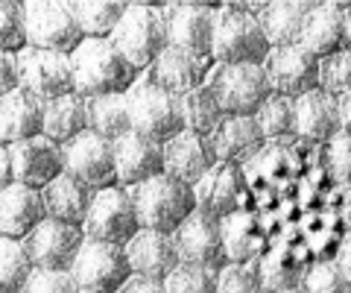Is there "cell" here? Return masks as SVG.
<instances>
[{"label":"cell","mask_w":351,"mask_h":293,"mask_svg":"<svg viewBox=\"0 0 351 293\" xmlns=\"http://www.w3.org/2000/svg\"><path fill=\"white\" fill-rule=\"evenodd\" d=\"M126 103H129L132 132L156 141V144H167L179 132H184L182 97L152 85L144 73L126 91Z\"/></svg>","instance_id":"4"},{"label":"cell","mask_w":351,"mask_h":293,"mask_svg":"<svg viewBox=\"0 0 351 293\" xmlns=\"http://www.w3.org/2000/svg\"><path fill=\"white\" fill-rule=\"evenodd\" d=\"M258 124L263 129L267 141H278V138H293V100L278 94H269L267 103L261 106V112L255 115Z\"/></svg>","instance_id":"37"},{"label":"cell","mask_w":351,"mask_h":293,"mask_svg":"<svg viewBox=\"0 0 351 293\" xmlns=\"http://www.w3.org/2000/svg\"><path fill=\"white\" fill-rule=\"evenodd\" d=\"M284 293H302V290H284Z\"/></svg>","instance_id":"51"},{"label":"cell","mask_w":351,"mask_h":293,"mask_svg":"<svg viewBox=\"0 0 351 293\" xmlns=\"http://www.w3.org/2000/svg\"><path fill=\"white\" fill-rule=\"evenodd\" d=\"M164 27H167V47L182 50L188 56L214 65L211 41H214V6H164Z\"/></svg>","instance_id":"15"},{"label":"cell","mask_w":351,"mask_h":293,"mask_svg":"<svg viewBox=\"0 0 351 293\" xmlns=\"http://www.w3.org/2000/svg\"><path fill=\"white\" fill-rule=\"evenodd\" d=\"M339 126H343V135L351 138V91L339 100Z\"/></svg>","instance_id":"48"},{"label":"cell","mask_w":351,"mask_h":293,"mask_svg":"<svg viewBox=\"0 0 351 293\" xmlns=\"http://www.w3.org/2000/svg\"><path fill=\"white\" fill-rule=\"evenodd\" d=\"M343 12H346V30H348V41H351V3H343Z\"/></svg>","instance_id":"50"},{"label":"cell","mask_w":351,"mask_h":293,"mask_svg":"<svg viewBox=\"0 0 351 293\" xmlns=\"http://www.w3.org/2000/svg\"><path fill=\"white\" fill-rule=\"evenodd\" d=\"M71 276L80 290L88 293H117L129 281L132 270L126 261L123 246L100 244V241H85L80 255L71 267Z\"/></svg>","instance_id":"12"},{"label":"cell","mask_w":351,"mask_h":293,"mask_svg":"<svg viewBox=\"0 0 351 293\" xmlns=\"http://www.w3.org/2000/svg\"><path fill=\"white\" fill-rule=\"evenodd\" d=\"M211 147L217 161L243 167L263 153L267 135H263L258 117H223V124L211 135Z\"/></svg>","instance_id":"23"},{"label":"cell","mask_w":351,"mask_h":293,"mask_svg":"<svg viewBox=\"0 0 351 293\" xmlns=\"http://www.w3.org/2000/svg\"><path fill=\"white\" fill-rule=\"evenodd\" d=\"M299 290L302 293H351V281L337 267L334 258H316L313 264L304 267Z\"/></svg>","instance_id":"36"},{"label":"cell","mask_w":351,"mask_h":293,"mask_svg":"<svg viewBox=\"0 0 351 293\" xmlns=\"http://www.w3.org/2000/svg\"><path fill=\"white\" fill-rule=\"evenodd\" d=\"M12 185V165H9V150L6 144H0V191Z\"/></svg>","instance_id":"47"},{"label":"cell","mask_w":351,"mask_h":293,"mask_svg":"<svg viewBox=\"0 0 351 293\" xmlns=\"http://www.w3.org/2000/svg\"><path fill=\"white\" fill-rule=\"evenodd\" d=\"M112 47L123 56L138 73H144L164 50H167V27H164L161 9L126 3L123 18L117 21L114 32L108 36Z\"/></svg>","instance_id":"5"},{"label":"cell","mask_w":351,"mask_h":293,"mask_svg":"<svg viewBox=\"0 0 351 293\" xmlns=\"http://www.w3.org/2000/svg\"><path fill=\"white\" fill-rule=\"evenodd\" d=\"M64 6L82 38H108L126 12V3H103V0H71Z\"/></svg>","instance_id":"31"},{"label":"cell","mask_w":351,"mask_h":293,"mask_svg":"<svg viewBox=\"0 0 351 293\" xmlns=\"http://www.w3.org/2000/svg\"><path fill=\"white\" fill-rule=\"evenodd\" d=\"M44 217L47 214H44L41 191L18 185V182L0 191V237L24 241Z\"/></svg>","instance_id":"26"},{"label":"cell","mask_w":351,"mask_h":293,"mask_svg":"<svg viewBox=\"0 0 351 293\" xmlns=\"http://www.w3.org/2000/svg\"><path fill=\"white\" fill-rule=\"evenodd\" d=\"M214 65H258L269 56L263 30L249 6H214Z\"/></svg>","instance_id":"3"},{"label":"cell","mask_w":351,"mask_h":293,"mask_svg":"<svg viewBox=\"0 0 351 293\" xmlns=\"http://www.w3.org/2000/svg\"><path fill=\"white\" fill-rule=\"evenodd\" d=\"M263 73H267L269 91L287 97V100L319 89V59L302 45L269 50L267 62H263Z\"/></svg>","instance_id":"14"},{"label":"cell","mask_w":351,"mask_h":293,"mask_svg":"<svg viewBox=\"0 0 351 293\" xmlns=\"http://www.w3.org/2000/svg\"><path fill=\"white\" fill-rule=\"evenodd\" d=\"M161 150H164V173L191 188H196V182L217 165L211 138L193 135L188 129L179 132L173 141H167V144H161Z\"/></svg>","instance_id":"20"},{"label":"cell","mask_w":351,"mask_h":293,"mask_svg":"<svg viewBox=\"0 0 351 293\" xmlns=\"http://www.w3.org/2000/svg\"><path fill=\"white\" fill-rule=\"evenodd\" d=\"M126 261L132 276H144V279H156L164 281L176 267H179V253H176L173 235H158V232H147L141 229L132 241L123 246Z\"/></svg>","instance_id":"25"},{"label":"cell","mask_w":351,"mask_h":293,"mask_svg":"<svg viewBox=\"0 0 351 293\" xmlns=\"http://www.w3.org/2000/svg\"><path fill=\"white\" fill-rule=\"evenodd\" d=\"M6 150H9V165H12V182H18V185L41 191L44 185H50L53 179L64 173L62 144L44 135L18 141V144H9Z\"/></svg>","instance_id":"17"},{"label":"cell","mask_w":351,"mask_h":293,"mask_svg":"<svg viewBox=\"0 0 351 293\" xmlns=\"http://www.w3.org/2000/svg\"><path fill=\"white\" fill-rule=\"evenodd\" d=\"M211 71H214L211 62H202V59L188 56V53H182V50L167 47L144 71V77L164 91L184 97V94H191L196 89H202V85L208 82V77H211Z\"/></svg>","instance_id":"21"},{"label":"cell","mask_w":351,"mask_h":293,"mask_svg":"<svg viewBox=\"0 0 351 293\" xmlns=\"http://www.w3.org/2000/svg\"><path fill=\"white\" fill-rule=\"evenodd\" d=\"M21 293H80L71 273H53V270H32Z\"/></svg>","instance_id":"43"},{"label":"cell","mask_w":351,"mask_h":293,"mask_svg":"<svg viewBox=\"0 0 351 293\" xmlns=\"http://www.w3.org/2000/svg\"><path fill=\"white\" fill-rule=\"evenodd\" d=\"M319 91L334 100H343L351 91V50L319 59Z\"/></svg>","instance_id":"38"},{"label":"cell","mask_w":351,"mask_h":293,"mask_svg":"<svg viewBox=\"0 0 351 293\" xmlns=\"http://www.w3.org/2000/svg\"><path fill=\"white\" fill-rule=\"evenodd\" d=\"M302 47L311 50L316 59L351 50L343 3H313V9L304 18Z\"/></svg>","instance_id":"24"},{"label":"cell","mask_w":351,"mask_h":293,"mask_svg":"<svg viewBox=\"0 0 351 293\" xmlns=\"http://www.w3.org/2000/svg\"><path fill=\"white\" fill-rule=\"evenodd\" d=\"M249 9L258 18L269 50H278V47L302 45L304 18L313 9V0H272V3H261Z\"/></svg>","instance_id":"22"},{"label":"cell","mask_w":351,"mask_h":293,"mask_svg":"<svg viewBox=\"0 0 351 293\" xmlns=\"http://www.w3.org/2000/svg\"><path fill=\"white\" fill-rule=\"evenodd\" d=\"M18 65V89L32 94L38 103H50L56 97L73 94V73H71V56L50 50L24 47L15 53Z\"/></svg>","instance_id":"9"},{"label":"cell","mask_w":351,"mask_h":293,"mask_svg":"<svg viewBox=\"0 0 351 293\" xmlns=\"http://www.w3.org/2000/svg\"><path fill=\"white\" fill-rule=\"evenodd\" d=\"M217 293H267L261 285V276H258V267L249 264V267H226L219 273L217 281Z\"/></svg>","instance_id":"42"},{"label":"cell","mask_w":351,"mask_h":293,"mask_svg":"<svg viewBox=\"0 0 351 293\" xmlns=\"http://www.w3.org/2000/svg\"><path fill=\"white\" fill-rule=\"evenodd\" d=\"M82 132H88V100H82L80 94H64L44 103V138L56 141V144H68Z\"/></svg>","instance_id":"30"},{"label":"cell","mask_w":351,"mask_h":293,"mask_svg":"<svg viewBox=\"0 0 351 293\" xmlns=\"http://www.w3.org/2000/svg\"><path fill=\"white\" fill-rule=\"evenodd\" d=\"M325 165L334 182H339L343 188L351 185V138L348 135L339 132L325 144Z\"/></svg>","instance_id":"41"},{"label":"cell","mask_w":351,"mask_h":293,"mask_svg":"<svg viewBox=\"0 0 351 293\" xmlns=\"http://www.w3.org/2000/svg\"><path fill=\"white\" fill-rule=\"evenodd\" d=\"M334 261L346 273V279L351 281V232H346L343 237H339V246H337V253H334Z\"/></svg>","instance_id":"46"},{"label":"cell","mask_w":351,"mask_h":293,"mask_svg":"<svg viewBox=\"0 0 351 293\" xmlns=\"http://www.w3.org/2000/svg\"><path fill=\"white\" fill-rule=\"evenodd\" d=\"M88 129L106 141H117L120 135L132 132L126 94H108L88 100Z\"/></svg>","instance_id":"32"},{"label":"cell","mask_w":351,"mask_h":293,"mask_svg":"<svg viewBox=\"0 0 351 293\" xmlns=\"http://www.w3.org/2000/svg\"><path fill=\"white\" fill-rule=\"evenodd\" d=\"M114 170L120 188H135L141 182H149L164 173V150L156 141H149L138 132H126L112 141Z\"/></svg>","instance_id":"18"},{"label":"cell","mask_w":351,"mask_h":293,"mask_svg":"<svg viewBox=\"0 0 351 293\" xmlns=\"http://www.w3.org/2000/svg\"><path fill=\"white\" fill-rule=\"evenodd\" d=\"M32 273V264L21 241L0 237V293H21Z\"/></svg>","instance_id":"35"},{"label":"cell","mask_w":351,"mask_h":293,"mask_svg":"<svg viewBox=\"0 0 351 293\" xmlns=\"http://www.w3.org/2000/svg\"><path fill=\"white\" fill-rule=\"evenodd\" d=\"M219 276L211 270L193 267V264H179L173 273L164 279V290L167 293H217Z\"/></svg>","instance_id":"39"},{"label":"cell","mask_w":351,"mask_h":293,"mask_svg":"<svg viewBox=\"0 0 351 293\" xmlns=\"http://www.w3.org/2000/svg\"><path fill=\"white\" fill-rule=\"evenodd\" d=\"M343 226H346V232H351V185L343 194Z\"/></svg>","instance_id":"49"},{"label":"cell","mask_w":351,"mask_h":293,"mask_svg":"<svg viewBox=\"0 0 351 293\" xmlns=\"http://www.w3.org/2000/svg\"><path fill=\"white\" fill-rule=\"evenodd\" d=\"M258 276L261 285L267 293H284V290H299L302 288V276H304V264L295 258L293 253H263L258 261Z\"/></svg>","instance_id":"33"},{"label":"cell","mask_w":351,"mask_h":293,"mask_svg":"<svg viewBox=\"0 0 351 293\" xmlns=\"http://www.w3.org/2000/svg\"><path fill=\"white\" fill-rule=\"evenodd\" d=\"M24 47H27L24 6L15 3V0H0V50L15 56Z\"/></svg>","instance_id":"40"},{"label":"cell","mask_w":351,"mask_h":293,"mask_svg":"<svg viewBox=\"0 0 351 293\" xmlns=\"http://www.w3.org/2000/svg\"><path fill=\"white\" fill-rule=\"evenodd\" d=\"M138 232H141V223H138L135 205H132V197L126 188L114 185V188L94 191L85 223H82L85 241L126 246Z\"/></svg>","instance_id":"7"},{"label":"cell","mask_w":351,"mask_h":293,"mask_svg":"<svg viewBox=\"0 0 351 293\" xmlns=\"http://www.w3.org/2000/svg\"><path fill=\"white\" fill-rule=\"evenodd\" d=\"M44 103H38L24 89H15L0 97V144H18V141L41 135Z\"/></svg>","instance_id":"27"},{"label":"cell","mask_w":351,"mask_h":293,"mask_svg":"<svg viewBox=\"0 0 351 293\" xmlns=\"http://www.w3.org/2000/svg\"><path fill=\"white\" fill-rule=\"evenodd\" d=\"M62 161L64 173L71 179L82 182L91 191L114 188L117 185V170H114V153H112V141L100 138L97 132H82L68 144H62Z\"/></svg>","instance_id":"11"},{"label":"cell","mask_w":351,"mask_h":293,"mask_svg":"<svg viewBox=\"0 0 351 293\" xmlns=\"http://www.w3.org/2000/svg\"><path fill=\"white\" fill-rule=\"evenodd\" d=\"M173 244H176V253H179L182 264L211 270L217 276L228 267L219 220H214V217H208L202 211H193L188 220L173 232Z\"/></svg>","instance_id":"13"},{"label":"cell","mask_w":351,"mask_h":293,"mask_svg":"<svg viewBox=\"0 0 351 293\" xmlns=\"http://www.w3.org/2000/svg\"><path fill=\"white\" fill-rule=\"evenodd\" d=\"M71 73H73V94H80L82 100L126 94L141 77L112 47L108 38H82L80 47L71 53Z\"/></svg>","instance_id":"1"},{"label":"cell","mask_w":351,"mask_h":293,"mask_svg":"<svg viewBox=\"0 0 351 293\" xmlns=\"http://www.w3.org/2000/svg\"><path fill=\"white\" fill-rule=\"evenodd\" d=\"M82 244H85L82 229L50 220V217H44L36 229L21 241L32 270H53V273H71Z\"/></svg>","instance_id":"10"},{"label":"cell","mask_w":351,"mask_h":293,"mask_svg":"<svg viewBox=\"0 0 351 293\" xmlns=\"http://www.w3.org/2000/svg\"><path fill=\"white\" fill-rule=\"evenodd\" d=\"M80 293H88V290H80Z\"/></svg>","instance_id":"52"},{"label":"cell","mask_w":351,"mask_h":293,"mask_svg":"<svg viewBox=\"0 0 351 293\" xmlns=\"http://www.w3.org/2000/svg\"><path fill=\"white\" fill-rule=\"evenodd\" d=\"M126 191L132 197V205H135L141 229H147V232L173 235L196 211L193 188L167 176V173H161V176L149 182H141L135 188H126Z\"/></svg>","instance_id":"2"},{"label":"cell","mask_w":351,"mask_h":293,"mask_svg":"<svg viewBox=\"0 0 351 293\" xmlns=\"http://www.w3.org/2000/svg\"><path fill=\"white\" fill-rule=\"evenodd\" d=\"M246 188H249L246 167L217 161L193 188L196 211L214 217V220H223V217L234 214V211H243L246 209Z\"/></svg>","instance_id":"16"},{"label":"cell","mask_w":351,"mask_h":293,"mask_svg":"<svg viewBox=\"0 0 351 293\" xmlns=\"http://www.w3.org/2000/svg\"><path fill=\"white\" fill-rule=\"evenodd\" d=\"M205 85L226 117H255L272 94L267 73L258 65H214Z\"/></svg>","instance_id":"6"},{"label":"cell","mask_w":351,"mask_h":293,"mask_svg":"<svg viewBox=\"0 0 351 293\" xmlns=\"http://www.w3.org/2000/svg\"><path fill=\"white\" fill-rule=\"evenodd\" d=\"M18 89V65L12 53L0 50V97Z\"/></svg>","instance_id":"44"},{"label":"cell","mask_w":351,"mask_h":293,"mask_svg":"<svg viewBox=\"0 0 351 293\" xmlns=\"http://www.w3.org/2000/svg\"><path fill=\"white\" fill-rule=\"evenodd\" d=\"M182 112H184V129L193 135H202V138H211L226 117L208 85L182 97Z\"/></svg>","instance_id":"34"},{"label":"cell","mask_w":351,"mask_h":293,"mask_svg":"<svg viewBox=\"0 0 351 293\" xmlns=\"http://www.w3.org/2000/svg\"><path fill=\"white\" fill-rule=\"evenodd\" d=\"M91 197H94V191L85 188L82 182L71 179L68 173H62V176H56L50 182V185L41 188L44 214H47L50 220L76 226V229H82L88 205H91Z\"/></svg>","instance_id":"29"},{"label":"cell","mask_w":351,"mask_h":293,"mask_svg":"<svg viewBox=\"0 0 351 293\" xmlns=\"http://www.w3.org/2000/svg\"><path fill=\"white\" fill-rule=\"evenodd\" d=\"M339 132H343V126H339V100L328 97L319 89L293 100V138L325 147Z\"/></svg>","instance_id":"19"},{"label":"cell","mask_w":351,"mask_h":293,"mask_svg":"<svg viewBox=\"0 0 351 293\" xmlns=\"http://www.w3.org/2000/svg\"><path fill=\"white\" fill-rule=\"evenodd\" d=\"M21 6H24L27 47L64 53V56H71L80 47L82 32L73 24L64 3H56V0H27Z\"/></svg>","instance_id":"8"},{"label":"cell","mask_w":351,"mask_h":293,"mask_svg":"<svg viewBox=\"0 0 351 293\" xmlns=\"http://www.w3.org/2000/svg\"><path fill=\"white\" fill-rule=\"evenodd\" d=\"M117 293H167V290H164V281L144 279V276H129V281Z\"/></svg>","instance_id":"45"},{"label":"cell","mask_w":351,"mask_h":293,"mask_svg":"<svg viewBox=\"0 0 351 293\" xmlns=\"http://www.w3.org/2000/svg\"><path fill=\"white\" fill-rule=\"evenodd\" d=\"M228 267H249L263 255V229L252 211H234L219 220Z\"/></svg>","instance_id":"28"}]
</instances>
